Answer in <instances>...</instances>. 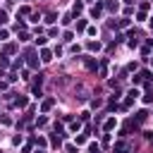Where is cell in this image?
<instances>
[{
    "label": "cell",
    "mask_w": 153,
    "mask_h": 153,
    "mask_svg": "<svg viewBox=\"0 0 153 153\" xmlns=\"http://www.w3.org/2000/svg\"><path fill=\"white\" fill-rule=\"evenodd\" d=\"M115 153H127V146L124 144H117V146H115Z\"/></svg>",
    "instance_id": "6da1fadb"
}]
</instances>
